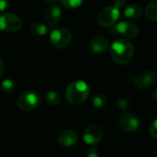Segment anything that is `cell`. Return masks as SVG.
<instances>
[{"instance_id": "22", "label": "cell", "mask_w": 157, "mask_h": 157, "mask_svg": "<svg viewBox=\"0 0 157 157\" xmlns=\"http://www.w3.org/2000/svg\"><path fill=\"white\" fill-rule=\"evenodd\" d=\"M150 134L153 138L157 139V119L153 121L150 126Z\"/></svg>"}, {"instance_id": "21", "label": "cell", "mask_w": 157, "mask_h": 157, "mask_svg": "<svg viewBox=\"0 0 157 157\" xmlns=\"http://www.w3.org/2000/svg\"><path fill=\"white\" fill-rule=\"evenodd\" d=\"M118 107H119L120 109L126 110L130 107V101L127 98H121L118 101Z\"/></svg>"}, {"instance_id": "6", "label": "cell", "mask_w": 157, "mask_h": 157, "mask_svg": "<svg viewBox=\"0 0 157 157\" xmlns=\"http://www.w3.org/2000/svg\"><path fill=\"white\" fill-rule=\"evenodd\" d=\"M120 17V9L115 6H109L104 7L98 16V23L105 28L113 26Z\"/></svg>"}, {"instance_id": "19", "label": "cell", "mask_w": 157, "mask_h": 157, "mask_svg": "<svg viewBox=\"0 0 157 157\" xmlns=\"http://www.w3.org/2000/svg\"><path fill=\"white\" fill-rule=\"evenodd\" d=\"M107 98L104 95L102 94H96L93 98H92V103L93 105L98 108V109H102L104 107H106L107 105Z\"/></svg>"}, {"instance_id": "20", "label": "cell", "mask_w": 157, "mask_h": 157, "mask_svg": "<svg viewBox=\"0 0 157 157\" xmlns=\"http://www.w3.org/2000/svg\"><path fill=\"white\" fill-rule=\"evenodd\" d=\"M59 1L63 6H64L65 8H68V9L77 8L84 2V0H59Z\"/></svg>"}, {"instance_id": "12", "label": "cell", "mask_w": 157, "mask_h": 157, "mask_svg": "<svg viewBox=\"0 0 157 157\" xmlns=\"http://www.w3.org/2000/svg\"><path fill=\"white\" fill-rule=\"evenodd\" d=\"M78 136L75 132L72 130H64L57 136V142L63 147H70L77 143Z\"/></svg>"}, {"instance_id": "27", "label": "cell", "mask_w": 157, "mask_h": 157, "mask_svg": "<svg viewBox=\"0 0 157 157\" xmlns=\"http://www.w3.org/2000/svg\"><path fill=\"white\" fill-rule=\"evenodd\" d=\"M45 3H47V4H50V5H54L55 3H57L59 0H43Z\"/></svg>"}, {"instance_id": "11", "label": "cell", "mask_w": 157, "mask_h": 157, "mask_svg": "<svg viewBox=\"0 0 157 157\" xmlns=\"http://www.w3.org/2000/svg\"><path fill=\"white\" fill-rule=\"evenodd\" d=\"M116 31L129 39H134L139 35V29L136 24L128 21H121L116 26Z\"/></svg>"}, {"instance_id": "10", "label": "cell", "mask_w": 157, "mask_h": 157, "mask_svg": "<svg viewBox=\"0 0 157 157\" xmlns=\"http://www.w3.org/2000/svg\"><path fill=\"white\" fill-rule=\"evenodd\" d=\"M62 10L56 5H51L44 13V19L49 29L55 27L61 19Z\"/></svg>"}, {"instance_id": "3", "label": "cell", "mask_w": 157, "mask_h": 157, "mask_svg": "<svg viewBox=\"0 0 157 157\" xmlns=\"http://www.w3.org/2000/svg\"><path fill=\"white\" fill-rule=\"evenodd\" d=\"M72 40V33L68 29H54L50 33V42L56 49L66 48Z\"/></svg>"}, {"instance_id": "9", "label": "cell", "mask_w": 157, "mask_h": 157, "mask_svg": "<svg viewBox=\"0 0 157 157\" xmlns=\"http://www.w3.org/2000/svg\"><path fill=\"white\" fill-rule=\"evenodd\" d=\"M103 137V132L98 125H89L84 132V141L89 145L98 144Z\"/></svg>"}, {"instance_id": "7", "label": "cell", "mask_w": 157, "mask_h": 157, "mask_svg": "<svg viewBox=\"0 0 157 157\" xmlns=\"http://www.w3.org/2000/svg\"><path fill=\"white\" fill-rule=\"evenodd\" d=\"M156 73L152 70L144 71L141 73L140 75H138L136 77L132 78L135 86L140 89H145V88L150 87L156 82Z\"/></svg>"}, {"instance_id": "16", "label": "cell", "mask_w": 157, "mask_h": 157, "mask_svg": "<svg viewBox=\"0 0 157 157\" xmlns=\"http://www.w3.org/2000/svg\"><path fill=\"white\" fill-rule=\"evenodd\" d=\"M145 17L151 21L157 20V0L152 1L145 8Z\"/></svg>"}, {"instance_id": "5", "label": "cell", "mask_w": 157, "mask_h": 157, "mask_svg": "<svg viewBox=\"0 0 157 157\" xmlns=\"http://www.w3.org/2000/svg\"><path fill=\"white\" fill-rule=\"evenodd\" d=\"M23 26V22L17 15L12 13L0 14V31L17 32Z\"/></svg>"}, {"instance_id": "23", "label": "cell", "mask_w": 157, "mask_h": 157, "mask_svg": "<svg viewBox=\"0 0 157 157\" xmlns=\"http://www.w3.org/2000/svg\"><path fill=\"white\" fill-rule=\"evenodd\" d=\"M126 3H127V0H114V5L119 9L124 7L125 5H126Z\"/></svg>"}, {"instance_id": "26", "label": "cell", "mask_w": 157, "mask_h": 157, "mask_svg": "<svg viewBox=\"0 0 157 157\" xmlns=\"http://www.w3.org/2000/svg\"><path fill=\"white\" fill-rule=\"evenodd\" d=\"M4 70H5V67H4V63L2 62V60L0 59V77L3 75L4 74Z\"/></svg>"}, {"instance_id": "25", "label": "cell", "mask_w": 157, "mask_h": 157, "mask_svg": "<svg viewBox=\"0 0 157 157\" xmlns=\"http://www.w3.org/2000/svg\"><path fill=\"white\" fill-rule=\"evenodd\" d=\"M87 157H98V151L96 148H92L87 152Z\"/></svg>"}, {"instance_id": "17", "label": "cell", "mask_w": 157, "mask_h": 157, "mask_svg": "<svg viewBox=\"0 0 157 157\" xmlns=\"http://www.w3.org/2000/svg\"><path fill=\"white\" fill-rule=\"evenodd\" d=\"M44 99L47 104L51 106H56L61 102L60 95L55 91H48L44 95Z\"/></svg>"}, {"instance_id": "28", "label": "cell", "mask_w": 157, "mask_h": 157, "mask_svg": "<svg viewBox=\"0 0 157 157\" xmlns=\"http://www.w3.org/2000/svg\"><path fill=\"white\" fill-rule=\"evenodd\" d=\"M153 98H154V99L157 101V89L156 90H155V92H154V94H153Z\"/></svg>"}, {"instance_id": "24", "label": "cell", "mask_w": 157, "mask_h": 157, "mask_svg": "<svg viewBox=\"0 0 157 157\" xmlns=\"http://www.w3.org/2000/svg\"><path fill=\"white\" fill-rule=\"evenodd\" d=\"M9 6V0H0V11H5Z\"/></svg>"}, {"instance_id": "1", "label": "cell", "mask_w": 157, "mask_h": 157, "mask_svg": "<svg viewBox=\"0 0 157 157\" xmlns=\"http://www.w3.org/2000/svg\"><path fill=\"white\" fill-rule=\"evenodd\" d=\"M134 55V48L131 41L119 39L110 46V56L114 62L120 64H126L132 61Z\"/></svg>"}, {"instance_id": "18", "label": "cell", "mask_w": 157, "mask_h": 157, "mask_svg": "<svg viewBox=\"0 0 157 157\" xmlns=\"http://www.w3.org/2000/svg\"><path fill=\"white\" fill-rule=\"evenodd\" d=\"M1 87L5 94H13L16 91V83L11 79H6L2 82Z\"/></svg>"}, {"instance_id": "13", "label": "cell", "mask_w": 157, "mask_h": 157, "mask_svg": "<svg viewBox=\"0 0 157 157\" xmlns=\"http://www.w3.org/2000/svg\"><path fill=\"white\" fill-rule=\"evenodd\" d=\"M109 47V41L102 36H96L94 37L89 42L90 50L95 53H101L104 52Z\"/></svg>"}, {"instance_id": "4", "label": "cell", "mask_w": 157, "mask_h": 157, "mask_svg": "<svg viewBox=\"0 0 157 157\" xmlns=\"http://www.w3.org/2000/svg\"><path fill=\"white\" fill-rule=\"evenodd\" d=\"M41 98L34 91H27L21 94L17 98V107L23 111H32L39 108Z\"/></svg>"}, {"instance_id": "8", "label": "cell", "mask_w": 157, "mask_h": 157, "mask_svg": "<svg viewBox=\"0 0 157 157\" xmlns=\"http://www.w3.org/2000/svg\"><path fill=\"white\" fill-rule=\"evenodd\" d=\"M120 126L127 132H134L140 127L139 119L132 113H125L120 117Z\"/></svg>"}, {"instance_id": "15", "label": "cell", "mask_w": 157, "mask_h": 157, "mask_svg": "<svg viewBox=\"0 0 157 157\" xmlns=\"http://www.w3.org/2000/svg\"><path fill=\"white\" fill-rule=\"evenodd\" d=\"M142 13H143V10L142 8L139 6H136V5H132V6H129L128 7L125 8L124 10V15L127 17H130V18H139L141 16H142Z\"/></svg>"}, {"instance_id": "14", "label": "cell", "mask_w": 157, "mask_h": 157, "mask_svg": "<svg viewBox=\"0 0 157 157\" xmlns=\"http://www.w3.org/2000/svg\"><path fill=\"white\" fill-rule=\"evenodd\" d=\"M48 26L42 22H40V21H37V22H34L31 26H30V29H29V31L30 33L34 36V37H38V38H41L43 36H45L48 32Z\"/></svg>"}, {"instance_id": "2", "label": "cell", "mask_w": 157, "mask_h": 157, "mask_svg": "<svg viewBox=\"0 0 157 157\" xmlns=\"http://www.w3.org/2000/svg\"><path fill=\"white\" fill-rule=\"evenodd\" d=\"M90 93L88 85L81 80L74 81L68 85L65 90V97L69 103L73 105H79L85 102Z\"/></svg>"}]
</instances>
